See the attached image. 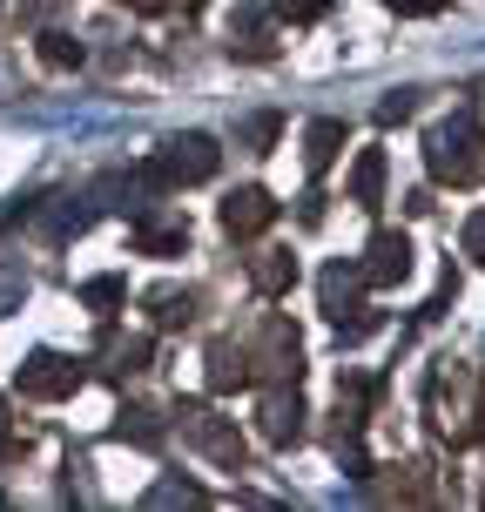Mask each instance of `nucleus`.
Segmentation results:
<instances>
[{
    "label": "nucleus",
    "mask_w": 485,
    "mask_h": 512,
    "mask_svg": "<svg viewBox=\"0 0 485 512\" xmlns=\"http://www.w3.org/2000/svg\"><path fill=\"white\" fill-rule=\"evenodd\" d=\"M277 216V203L263 196V189H236L230 203H223V223H230V236H250V230H263Z\"/></svg>",
    "instance_id": "1"
},
{
    "label": "nucleus",
    "mask_w": 485,
    "mask_h": 512,
    "mask_svg": "<svg viewBox=\"0 0 485 512\" xmlns=\"http://www.w3.org/2000/svg\"><path fill=\"white\" fill-rule=\"evenodd\" d=\"M405 270H411V243H405V236H378V243H371V263H364V277H371V283H405Z\"/></svg>",
    "instance_id": "2"
},
{
    "label": "nucleus",
    "mask_w": 485,
    "mask_h": 512,
    "mask_svg": "<svg viewBox=\"0 0 485 512\" xmlns=\"http://www.w3.org/2000/svg\"><path fill=\"white\" fill-rule=\"evenodd\" d=\"M54 364L61 358H48V351H41V358H34V371H27V391H41V398H54V391H68V384H81V371H54Z\"/></svg>",
    "instance_id": "3"
},
{
    "label": "nucleus",
    "mask_w": 485,
    "mask_h": 512,
    "mask_svg": "<svg viewBox=\"0 0 485 512\" xmlns=\"http://www.w3.org/2000/svg\"><path fill=\"white\" fill-rule=\"evenodd\" d=\"M337 142H344V128H337V122H317V128H310V169H324V162H331V155H337Z\"/></svg>",
    "instance_id": "4"
},
{
    "label": "nucleus",
    "mask_w": 485,
    "mask_h": 512,
    "mask_svg": "<svg viewBox=\"0 0 485 512\" xmlns=\"http://www.w3.org/2000/svg\"><path fill=\"white\" fill-rule=\"evenodd\" d=\"M378 182H384V155L371 149V155L358 162V203H378Z\"/></svg>",
    "instance_id": "5"
},
{
    "label": "nucleus",
    "mask_w": 485,
    "mask_h": 512,
    "mask_svg": "<svg viewBox=\"0 0 485 512\" xmlns=\"http://www.w3.org/2000/svg\"><path fill=\"white\" fill-rule=\"evenodd\" d=\"M149 304H155V317H162V324H176V317H189V297H176V290H155Z\"/></svg>",
    "instance_id": "6"
},
{
    "label": "nucleus",
    "mask_w": 485,
    "mask_h": 512,
    "mask_svg": "<svg viewBox=\"0 0 485 512\" xmlns=\"http://www.w3.org/2000/svg\"><path fill=\"white\" fill-rule=\"evenodd\" d=\"M81 297H88V304H115V297H122V277H95Z\"/></svg>",
    "instance_id": "7"
},
{
    "label": "nucleus",
    "mask_w": 485,
    "mask_h": 512,
    "mask_svg": "<svg viewBox=\"0 0 485 512\" xmlns=\"http://www.w3.org/2000/svg\"><path fill=\"white\" fill-rule=\"evenodd\" d=\"M465 250H472V256H485V209L472 216V223H465Z\"/></svg>",
    "instance_id": "8"
},
{
    "label": "nucleus",
    "mask_w": 485,
    "mask_h": 512,
    "mask_svg": "<svg viewBox=\"0 0 485 512\" xmlns=\"http://www.w3.org/2000/svg\"><path fill=\"white\" fill-rule=\"evenodd\" d=\"M384 7H398V14H438L445 0H384Z\"/></svg>",
    "instance_id": "9"
},
{
    "label": "nucleus",
    "mask_w": 485,
    "mask_h": 512,
    "mask_svg": "<svg viewBox=\"0 0 485 512\" xmlns=\"http://www.w3.org/2000/svg\"><path fill=\"white\" fill-rule=\"evenodd\" d=\"M41 54H48V61H75L81 48H68V41H61V34H48V48H41Z\"/></svg>",
    "instance_id": "10"
}]
</instances>
